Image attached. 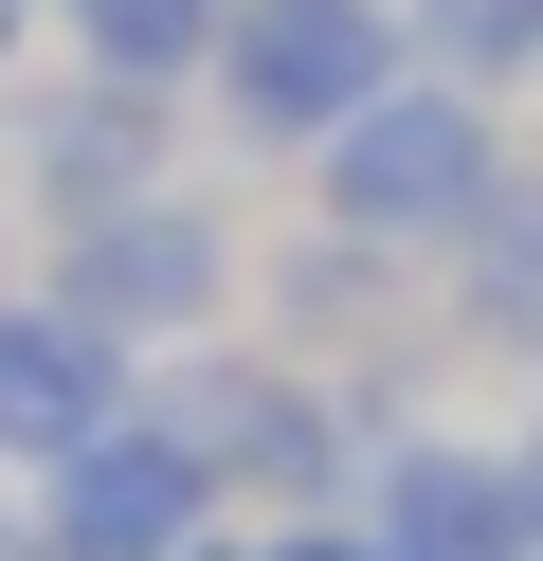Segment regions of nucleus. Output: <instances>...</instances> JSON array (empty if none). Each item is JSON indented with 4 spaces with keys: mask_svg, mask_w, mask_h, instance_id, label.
<instances>
[{
    "mask_svg": "<svg viewBox=\"0 0 543 561\" xmlns=\"http://www.w3.org/2000/svg\"><path fill=\"white\" fill-rule=\"evenodd\" d=\"M453 254H471V327H489V344H543V182H507Z\"/></svg>",
    "mask_w": 543,
    "mask_h": 561,
    "instance_id": "9b49d317",
    "label": "nucleus"
},
{
    "mask_svg": "<svg viewBox=\"0 0 543 561\" xmlns=\"http://www.w3.org/2000/svg\"><path fill=\"white\" fill-rule=\"evenodd\" d=\"M308 182H326V236H362V254H453V236L507 199V127H489V91L398 73L381 110H344L308 146Z\"/></svg>",
    "mask_w": 543,
    "mask_h": 561,
    "instance_id": "f257e3e1",
    "label": "nucleus"
},
{
    "mask_svg": "<svg viewBox=\"0 0 543 561\" xmlns=\"http://www.w3.org/2000/svg\"><path fill=\"white\" fill-rule=\"evenodd\" d=\"M398 37H417V73H453V91H525L543 73V0H398Z\"/></svg>",
    "mask_w": 543,
    "mask_h": 561,
    "instance_id": "9d476101",
    "label": "nucleus"
},
{
    "mask_svg": "<svg viewBox=\"0 0 543 561\" xmlns=\"http://www.w3.org/2000/svg\"><path fill=\"white\" fill-rule=\"evenodd\" d=\"M217 290H236V236H217L200 199H109V218L55 236V308H72V327H109L127 363H145V344H181V327H217Z\"/></svg>",
    "mask_w": 543,
    "mask_h": 561,
    "instance_id": "20e7f679",
    "label": "nucleus"
},
{
    "mask_svg": "<svg viewBox=\"0 0 543 561\" xmlns=\"http://www.w3.org/2000/svg\"><path fill=\"white\" fill-rule=\"evenodd\" d=\"M217 525V489H200V453L163 435V416H109L91 453H55V471H36V561H181Z\"/></svg>",
    "mask_w": 543,
    "mask_h": 561,
    "instance_id": "423d86ee",
    "label": "nucleus"
},
{
    "mask_svg": "<svg viewBox=\"0 0 543 561\" xmlns=\"http://www.w3.org/2000/svg\"><path fill=\"white\" fill-rule=\"evenodd\" d=\"M344 525L381 561H543V507H525V453L507 435H381Z\"/></svg>",
    "mask_w": 543,
    "mask_h": 561,
    "instance_id": "39448f33",
    "label": "nucleus"
},
{
    "mask_svg": "<svg viewBox=\"0 0 543 561\" xmlns=\"http://www.w3.org/2000/svg\"><path fill=\"white\" fill-rule=\"evenodd\" d=\"M55 19H72V55H91V73L181 91V73H217V19H236V0H55Z\"/></svg>",
    "mask_w": 543,
    "mask_h": 561,
    "instance_id": "1a4fd4ad",
    "label": "nucleus"
},
{
    "mask_svg": "<svg viewBox=\"0 0 543 561\" xmlns=\"http://www.w3.org/2000/svg\"><path fill=\"white\" fill-rule=\"evenodd\" d=\"M127 416V344L72 327L55 290H0V471H55Z\"/></svg>",
    "mask_w": 543,
    "mask_h": 561,
    "instance_id": "0eeeda50",
    "label": "nucleus"
},
{
    "mask_svg": "<svg viewBox=\"0 0 543 561\" xmlns=\"http://www.w3.org/2000/svg\"><path fill=\"white\" fill-rule=\"evenodd\" d=\"M19 19H36V0H0V55H19Z\"/></svg>",
    "mask_w": 543,
    "mask_h": 561,
    "instance_id": "2eb2a0df",
    "label": "nucleus"
},
{
    "mask_svg": "<svg viewBox=\"0 0 543 561\" xmlns=\"http://www.w3.org/2000/svg\"><path fill=\"white\" fill-rule=\"evenodd\" d=\"M253 561H381V543H362L344 507H308V525H272V543H253Z\"/></svg>",
    "mask_w": 543,
    "mask_h": 561,
    "instance_id": "f8f14e48",
    "label": "nucleus"
},
{
    "mask_svg": "<svg viewBox=\"0 0 543 561\" xmlns=\"http://www.w3.org/2000/svg\"><path fill=\"white\" fill-rule=\"evenodd\" d=\"M181 561H253V543H217V525H200V543H181Z\"/></svg>",
    "mask_w": 543,
    "mask_h": 561,
    "instance_id": "4468645a",
    "label": "nucleus"
},
{
    "mask_svg": "<svg viewBox=\"0 0 543 561\" xmlns=\"http://www.w3.org/2000/svg\"><path fill=\"white\" fill-rule=\"evenodd\" d=\"M398 73H417L398 0H236V19H217V110H236V146H326V127L381 110Z\"/></svg>",
    "mask_w": 543,
    "mask_h": 561,
    "instance_id": "7ed1b4c3",
    "label": "nucleus"
},
{
    "mask_svg": "<svg viewBox=\"0 0 543 561\" xmlns=\"http://www.w3.org/2000/svg\"><path fill=\"white\" fill-rule=\"evenodd\" d=\"M19 163L55 218H109V199H163V91L145 73H91V91H36L19 110Z\"/></svg>",
    "mask_w": 543,
    "mask_h": 561,
    "instance_id": "6e6552de",
    "label": "nucleus"
},
{
    "mask_svg": "<svg viewBox=\"0 0 543 561\" xmlns=\"http://www.w3.org/2000/svg\"><path fill=\"white\" fill-rule=\"evenodd\" d=\"M145 416L200 453V489H217V507H272V525H308L326 489L362 471V416L326 399L308 363H200V380H163Z\"/></svg>",
    "mask_w": 543,
    "mask_h": 561,
    "instance_id": "f03ea898",
    "label": "nucleus"
},
{
    "mask_svg": "<svg viewBox=\"0 0 543 561\" xmlns=\"http://www.w3.org/2000/svg\"><path fill=\"white\" fill-rule=\"evenodd\" d=\"M507 453H525V507H543V416H525V435H507Z\"/></svg>",
    "mask_w": 543,
    "mask_h": 561,
    "instance_id": "ddd939ff",
    "label": "nucleus"
}]
</instances>
